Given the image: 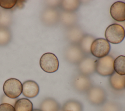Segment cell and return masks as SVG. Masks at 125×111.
Returning <instances> with one entry per match:
<instances>
[{"label":"cell","mask_w":125,"mask_h":111,"mask_svg":"<svg viewBox=\"0 0 125 111\" xmlns=\"http://www.w3.org/2000/svg\"><path fill=\"white\" fill-rule=\"evenodd\" d=\"M40 91L38 84L32 80H27L22 84V94L26 97L32 98L37 96Z\"/></svg>","instance_id":"5bb4252c"},{"label":"cell","mask_w":125,"mask_h":111,"mask_svg":"<svg viewBox=\"0 0 125 111\" xmlns=\"http://www.w3.org/2000/svg\"><path fill=\"white\" fill-rule=\"evenodd\" d=\"M109 83L115 90H121L125 89V75H120L114 72L109 77Z\"/></svg>","instance_id":"9a60e30c"},{"label":"cell","mask_w":125,"mask_h":111,"mask_svg":"<svg viewBox=\"0 0 125 111\" xmlns=\"http://www.w3.org/2000/svg\"><path fill=\"white\" fill-rule=\"evenodd\" d=\"M100 111H121L120 105L115 101H105L101 106Z\"/></svg>","instance_id":"cb8c5ba5"},{"label":"cell","mask_w":125,"mask_h":111,"mask_svg":"<svg viewBox=\"0 0 125 111\" xmlns=\"http://www.w3.org/2000/svg\"><path fill=\"white\" fill-rule=\"evenodd\" d=\"M114 71L120 75H125V56L120 55L114 61Z\"/></svg>","instance_id":"603a6c76"},{"label":"cell","mask_w":125,"mask_h":111,"mask_svg":"<svg viewBox=\"0 0 125 111\" xmlns=\"http://www.w3.org/2000/svg\"><path fill=\"white\" fill-rule=\"evenodd\" d=\"M24 2H25L24 0H17L15 6H16V7L19 9H22L24 7V4L25 3Z\"/></svg>","instance_id":"83f0119b"},{"label":"cell","mask_w":125,"mask_h":111,"mask_svg":"<svg viewBox=\"0 0 125 111\" xmlns=\"http://www.w3.org/2000/svg\"><path fill=\"white\" fill-rule=\"evenodd\" d=\"M18 99H12L10 98L7 96H6L5 94H3L0 99V102L1 103H5V104H8L10 105H12L13 106H14L15 104L16 103V101Z\"/></svg>","instance_id":"484cf974"},{"label":"cell","mask_w":125,"mask_h":111,"mask_svg":"<svg viewBox=\"0 0 125 111\" xmlns=\"http://www.w3.org/2000/svg\"><path fill=\"white\" fill-rule=\"evenodd\" d=\"M64 56L66 60L72 64H78L86 55L78 44H70L64 49Z\"/></svg>","instance_id":"5b68a950"},{"label":"cell","mask_w":125,"mask_h":111,"mask_svg":"<svg viewBox=\"0 0 125 111\" xmlns=\"http://www.w3.org/2000/svg\"><path fill=\"white\" fill-rule=\"evenodd\" d=\"M110 44L106 39L97 38L92 43L90 52L91 54L94 57L100 58L107 56L110 50Z\"/></svg>","instance_id":"52a82bcc"},{"label":"cell","mask_w":125,"mask_h":111,"mask_svg":"<svg viewBox=\"0 0 125 111\" xmlns=\"http://www.w3.org/2000/svg\"><path fill=\"white\" fill-rule=\"evenodd\" d=\"M12 22V12L9 10L0 8V26L9 27Z\"/></svg>","instance_id":"7402d4cb"},{"label":"cell","mask_w":125,"mask_h":111,"mask_svg":"<svg viewBox=\"0 0 125 111\" xmlns=\"http://www.w3.org/2000/svg\"><path fill=\"white\" fill-rule=\"evenodd\" d=\"M62 111H83V106L82 103L76 100H69L63 105Z\"/></svg>","instance_id":"ffe728a7"},{"label":"cell","mask_w":125,"mask_h":111,"mask_svg":"<svg viewBox=\"0 0 125 111\" xmlns=\"http://www.w3.org/2000/svg\"><path fill=\"white\" fill-rule=\"evenodd\" d=\"M110 14L117 22L125 21V2L118 1L113 3L110 8Z\"/></svg>","instance_id":"7c38bea8"},{"label":"cell","mask_w":125,"mask_h":111,"mask_svg":"<svg viewBox=\"0 0 125 111\" xmlns=\"http://www.w3.org/2000/svg\"><path fill=\"white\" fill-rule=\"evenodd\" d=\"M86 93L87 100L92 105L101 106L106 101V92L100 86H93Z\"/></svg>","instance_id":"3957f363"},{"label":"cell","mask_w":125,"mask_h":111,"mask_svg":"<svg viewBox=\"0 0 125 111\" xmlns=\"http://www.w3.org/2000/svg\"><path fill=\"white\" fill-rule=\"evenodd\" d=\"M78 17L75 12H69L62 10L60 13V22L66 28L77 25Z\"/></svg>","instance_id":"4fadbf2b"},{"label":"cell","mask_w":125,"mask_h":111,"mask_svg":"<svg viewBox=\"0 0 125 111\" xmlns=\"http://www.w3.org/2000/svg\"><path fill=\"white\" fill-rule=\"evenodd\" d=\"M4 94L7 97L16 99L22 93V84L21 82L16 78H10L4 82L3 86Z\"/></svg>","instance_id":"277c9868"},{"label":"cell","mask_w":125,"mask_h":111,"mask_svg":"<svg viewBox=\"0 0 125 111\" xmlns=\"http://www.w3.org/2000/svg\"><path fill=\"white\" fill-rule=\"evenodd\" d=\"M106 40L113 44L121 43L125 37V30L120 24L116 23L109 25L105 31Z\"/></svg>","instance_id":"7a4b0ae2"},{"label":"cell","mask_w":125,"mask_h":111,"mask_svg":"<svg viewBox=\"0 0 125 111\" xmlns=\"http://www.w3.org/2000/svg\"><path fill=\"white\" fill-rule=\"evenodd\" d=\"M81 1L78 0H61L60 6L63 11L75 12L79 8Z\"/></svg>","instance_id":"ac0fdd59"},{"label":"cell","mask_w":125,"mask_h":111,"mask_svg":"<svg viewBox=\"0 0 125 111\" xmlns=\"http://www.w3.org/2000/svg\"><path fill=\"white\" fill-rule=\"evenodd\" d=\"M84 35L83 30L77 25L67 28L65 33L66 40L72 44H79Z\"/></svg>","instance_id":"8fae6325"},{"label":"cell","mask_w":125,"mask_h":111,"mask_svg":"<svg viewBox=\"0 0 125 111\" xmlns=\"http://www.w3.org/2000/svg\"><path fill=\"white\" fill-rule=\"evenodd\" d=\"M12 39V33L8 27L0 26V46L7 45Z\"/></svg>","instance_id":"44dd1931"},{"label":"cell","mask_w":125,"mask_h":111,"mask_svg":"<svg viewBox=\"0 0 125 111\" xmlns=\"http://www.w3.org/2000/svg\"><path fill=\"white\" fill-rule=\"evenodd\" d=\"M59 111H62V109H60Z\"/></svg>","instance_id":"4dcf8cb0"},{"label":"cell","mask_w":125,"mask_h":111,"mask_svg":"<svg viewBox=\"0 0 125 111\" xmlns=\"http://www.w3.org/2000/svg\"><path fill=\"white\" fill-rule=\"evenodd\" d=\"M32 111H41L40 109H34V110H33Z\"/></svg>","instance_id":"f546056e"},{"label":"cell","mask_w":125,"mask_h":111,"mask_svg":"<svg viewBox=\"0 0 125 111\" xmlns=\"http://www.w3.org/2000/svg\"><path fill=\"white\" fill-rule=\"evenodd\" d=\"M72 87L79 93H86L93 86L92 81L86 75L79 73L76 75L72 79Z\"/></svg>","instance_id":"9c48e42d"},{"label":"cell","mask_w":125,"mask_h":111,"mask_svg":"<svg viewBox=\"0 0 125 111\" xmlns=\"http://www.w3.org/2000/svg\"><path fill=\"white\" fill-rule=\"evenodd\" d=\"M116 23L121 25L124 28V30H125V21L122 22H116Z\"/></svg>","instance_id":"f1b7e54d"},{"label":"cell","mask_w":125,"mask_h":111,"mask_svg":"<svg viewBox=\"0 0 125 111\" xmlns=\"http://www.w3.org/2000/svg\"><path fill=\"white\" fill-rule=\"evenodd\" d=\"M40 65L41 68L47 73L56 72L59 68V61L53 53L47 52L43 54L40 58Z\"/></svg>","instance_id":"8992f818"},{"label":"cell","mask_w":125,"mask_h":111,"mask_svg":"<svg viewBox=\"0 0 125 111\" xmlns=\"http://www.w3.org/2000/svg\"><path fill=\"white\" fill-rule=\"evenodd\" d=\"M60 11L56 7L48 6L41 14V21L46 26H55L60 22Z\"/></svg>","instance_id":"ba28073f"},{"label":"cell","mask_w":125,"mask_h":111,"mask_svg":"<svg viewBox=\"0 0 125 111\" xmlns=\"http://www.w3.org/2000/svg\"><path fill=\"white\" fill-rule=\"evenodd\" d=\"M60 109V104L52 98L44 99L40 105V110L42 111H59Z\"/></svg>","instance_id":"2e32d148"},{"label":"cell","mask_w":125,"mask_h":111,"mask_svg":"<svg viewBox=\"0 0 125 111\" xmlns=\"http://www.w3.org/2000/svg\"><path fill=\"white\" fill-rule=\"evenodd\" d=\"M95 39V38L92 35L85 34L79 43V46L86 56L91 53V44Z\"/></svg>","instance_id":"e0dca14e"},{"label":"cell","mask_w":125,"mask_h":111,"mask_svg":"<svg viewBox=\"0 0 125 111\" xmlns=\"http://www.w3.org/2000/svg\"><path fill=\"white\" fill-rule=\"evenodd\" d=\"M114 61V58L109 55L98 58L96 62V72L102 76L111 75L115 72L113 66Z\"/></svg>","instance_id":"6da1fadb"},{"label":"cell","mask_w":125,"mask_h":111,"mask_svg":"<svg viewBox=\"0 0 125 111\" xmlns=\"http://www.w3.org/2000/svg\"><path fill=\"white\" fill-rule=\"evenodd\" d=\"M96 60L91 57L86 56L78 64V70L80 73L89 76L93 74L95 71Z\"/></svg>","instance_id":"30bf717a"},{"label":"cell","mask_w":125,"mask_h":111,"mask_svg":"<svg viewBox=\"0 0 125 111\" xmlns=\"http://www.w3.org/2000/svg\"><path fill=\"white\" fill-rule=\"evenodd\" d=\"M0 111H15L14 106L5 103L0 104Z\"/></svg>","instance_id":"4316f807"},{"label":"cell","mask_w":125,"mask_h":111,"mask_svg":"<svg viewBox=\"0 0 125 111\" xmlns=\"http://www.w3.org/2000/svg\"><path fill=\"white\" fill-rule=\"evenodd\" d=\"M17 1L16 0H0V7L3 9H11L15 6Z\"/></svg>","instance_id":"d4e9b609"},{"label":"cell","mask_w":125,"mask_h":111,"mask_svg":"<svg viewBox=\"0 0 125 111\" xmlns=\"http://www.w3.org/2000/svg\"><path fill=\"white\" fill-rule=\"evenodd\" d=\"M15 111H32L33 104L27 98H21L16 101L14 106Z\"/></svg>","instance_id":"d6986e66"}]
</instances>
